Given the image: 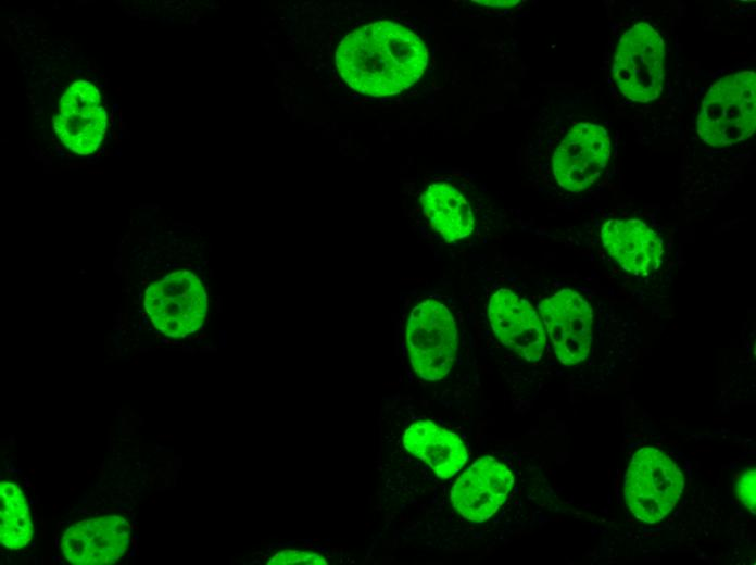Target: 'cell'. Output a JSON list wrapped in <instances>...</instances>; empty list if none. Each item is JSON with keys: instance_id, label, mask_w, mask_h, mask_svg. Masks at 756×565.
Returning a JSON list of instances; mask_svg holds the SVG:
<instances>
[{"instance_id": "cell-13", "label": "cell", "mask_w": 756, "mask_h": 565, "mask_svg": "<svg viewBox=\"0 0 756 565\" xmlns=\"http://www.w3.org/2000/svg\"><path fill=\"white\" fill-rule=\"evenodd\" d=\"M405 449L420 459L440 478H449L466 463L468 454L461 438L429 420L412 424L404 432Z\"/></svg>"}, {"instance_id": "cell-3", "label": "cell", "mask_w": 756, "mask_h": 565, "mask_svg": "<svg viewBox=\"0 0 756 565\" xmlns=\"http://www.w3.org/2000/svg\"><path fill=\"white\" fill-rule=\"evenodd\" d=\"M684 487V477L664 451L652 447L638 450L625 476V500L641 522L653 524L676 506Z\"/></svg>"}, {"instance_id": "cell-15", "label": "cell", "mask_w": 756, "mask_h": 565, "mask_svg": "<svg viewBox=\"0 0 756 565\" xmlns=\"http://www.w3.org/2000/svg\"><path fill=\"white\" fill-rule=\"evenodd\" d=\"M0 538L1 543L11 550H18L29 543L34 525L29 505L23 490L13 481L0 484Z\"/></svg>"}, {"instance_id": "cell-12", "label": "cell", "mask_w": 756, "mask_h": 565, "mask_svg": "<svg viewBox=\"0 0 756 565\" xmlns=\"http://www.w3.org/2000/svg\"><path fill=\"white\" fill-rule=\"evenodd\" d=\"M601 238L608 254L634 275H647L660 265L662 240L642 221L609 219L602 226Z\"/></svg>"}, {"instance_id": "cell-14", "label": "cell", "mask_w": 756, "mask_h": 565, "mask_svg": "<svg viewBox=\"0 0 756 565\" xmlns=\"http://www.w3.org/2000/svg\"><path fill=\"white\" fill-rule=\"evenodd\" d=\"M420 202L430 224L446 241L464 239L472 231L475 219L471 208L450 184H431Z\"/></svg>"}, {"instance_id": "cell-4", "label": "cell", "mask_w": 756, "mask_h": 565, "mask_svg": "<svg viewBox=\"0 0 756 565\" xmlns=\"http://www.w3.org/2000/svg\"><path fill=\"white\" fill-rule=\"evenodd\" d=\"M665 60L664 39L653 26L640 22L620 37L612 75L625 97L635 102H650L663 90Z\"/></svg>"}, {"instance_id": "cell-5", "label": "cell", "mask_w": 756, "mask_h": 565, "mask_svg": "<svg viewBox=\"0 0 756 565\" xmlns=\"http://www.w3.org/2000/svg\"><path fill=\"white\" fill-rule=\"evenodd\" d=\"M405 337L411 364L419 377L439 380L451 371L457 352V330L444 304L426 299L415 305Z\"/></svg>"}, {"instance_id": "cell-11", "label": "cell", "mask_w": 756, "mask_h": 565, "mask_svg": "<svg viewBox=\"0 0 756 565\" xmlns=\"http://www.w3.org/2000/svg\"><path fill=\"white\" fill-rule=\"evenodd\" d=\"M514 484L511 470L492 456L477 460L456 480L451 500L466 519L478 523L491 517L505 502Z\"/></svg>"}, {"instance_id": "cell-8", "label": "cell", "mask_w": 756, "mask_h": 565, "mask_svg": "<svg viewBox=\"0 0 756 565\" xmlns=\"http://www.w3.org/2000/svg\"><path fill=\"white\" fill-rule=\"evenodd\" d=\"M609 155L610 138L607 130L597 124L578 123L554 152V177L564 189L582 191L602 175Z\"/></svg>"}, {"instance_id": "cell-1", "label": "cell", "mask_w": 756, "mask_h": 565, "mask_svg": "<svg viewBox=\"0 0 756 565\" xmlns=\"http://www.w3.org/2000/svg\"><path fill=\"white\" fill-rule=\"evenodd\" d=\"M427 62L423 40L392 21L354 29L336 52V65L344 81L371 97L392 96L410 88L421 77Z\"/></svg>"}, {"instance_id": "cell-6", "label": "cell", "mask_w": 756, "mask_h": 565, "mask_svg": "<svg viewBox=\"0 0 756 565\" xmlns=\"http://www.w3.org/2000/svg\"><path fill=\"white\" fill-rule=\"evenodd\" d=\"M143 306L158 330L172 338H184L203 325L207 294L194 273L180 269L151 284Z\"/></svg>"}, {"instance_id": "cell-17", "label": "cell", "mask_w": 756, "mask_h": 565, "mask_svg": "<svg viewBox=\"0 0 756 565\" xmlns=\"http://www.w3.org/2000/svg\"><path fill=\"white\" fill-rule=\"evenodd\" d=\"M738 499L753 514L756 512V469H746L735 484Z\"/></svg>"}, {"instance_id": "cell-2", "label": "cell", "mask_w": 756, "mask_h": 565, "mask_svg": "<svg viewBox=\"0 0 756 565\" xmlns=\"http://www.w3.org/2000/svg\"><path fill=\"white\" fill-rule=\"evenodd\" d=\"M756 125V75L731 73L710 86L697 115L698 137L709 146L724 147L749 138Z\"/></svg>"}, {"instance_id": "cell-9", "label": "cell", "mask_w": 756, "mask_h": 565, "mask_svg": "<svg viewBox=\"0 0 756 565\" xmlns=\"http://www.w3.org/2000/svg\"><path fill=\"white\" fill-rule=\"evenodd\" d=\"M539 311L558 360L565 365L582 362L593 338L590 304L578 292L563 289L544 299Z\"/></svg>"}, {"instance_id": "cell-10", "label": "cell", "mask_w": 756, "mask_h": 565, "mask_svg": "<svg viewBox=\"0 0 756 565\" xmlns=\"http://www.w3.org/2000/svg\"><path fill=\"white\" fill-rule=\"evenodd\" d=\"M491 327L500 341L528 362L541 359L545 347L543 323L531 304L501 288L489 301Z\"/></svg>"}, {"instance_id": "cell-7", "label": "cell", "mask_w": 756, "mask_h": 565, "mask_svg": "<svg viewBox=\"0 0 756 565\" xmlns=\"http://www.w3.org/2000/svg\"><path fill=\"white\" fill-rule=\"evenodd\" d=\"M131 536L126 514L106 513L70 525L61 536L60 550L72 564H112L128 552Z\"/></svg>"}, {"instance_id": "cell-16", "label": "cell", "mask_w": 756, "mask_h": 565, "mask_svg": "<svg viewBox=\"0 0 756 565\" xmlns=\"http://www.w3.org/2000/svg\"><path fill=\"white\" fill-rule=\"evenodd\" d=\"M268 565H326L327 561L320 554L308 551L286 549L275 553Z\"/></svg>"}, {"instance_id": "cell-18", "label": "cell", "mask_w": 756, "mask_h": 565, "mask_svg": "<svg viewBox=\"0 0 756 565\" xmlns=\"http://www.w3.org/2000/svg\"><path fill=\"white\" fill-rule=\"evenodd\" d=\"M477 3H481L484 5L489 7H497V8H505V7H513L516 5L519 1L518 0H480L476 1Z\"/></svg>"}]
</instances>
